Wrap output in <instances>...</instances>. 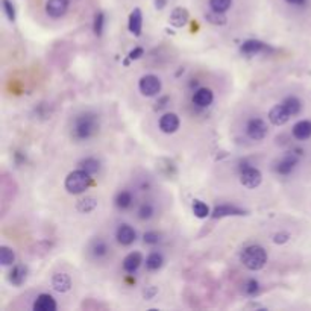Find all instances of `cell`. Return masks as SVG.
Returning a JSON list of instances; mask_svg holds the SVG:
<instances>
[{"label": "cell", "mask_w": 311, "mask_h": 311, "mask_svg": "<svg viewBox=\"0 0 311 311\" xmlns=\"http://www.w3.org/2000/svg\"><path fill=\"white\" fill-rule=\"evenodd\" d=\"M99 116L93 113H82L73 120L72 137L76 141H87L99 132Z\"/></svg>", "instance_id": "obj_1"}, {"label": "cell", "mask_w": 311, "mask_h": 311, "mask_svg": "<svg viewBox=\"0 0 311 311\" xmlns=\"http://www.w3.org/2000/svg\"><path fill=\"white\" fill-rule=\"evenodd\" d=\"M240 260L246 269L260 270L267 263V253H266L264 247L258 246V244H252V246H247L243 249Z\"/></svg>", "instance_id": "obj_2"}, {"label": "cell", "mask_w": 311, "mask_h": 311, "mask_svg": "<svg viewBox=\"0 0 311 311\" xmlns=\"http://www.w3.org/2000/svg\"><path fill=\"white\" fill-rule=\"evenodd\" d=\"M93 185V178L84 169L73 170L66 178V190L70 194H81Z\"/></svg>", "instance_id": "obj_3"}, {"label": "cell", "mask_w": 311, "mask_h": 311, "mask_svg": "<svg viewBox=\"0 0 311 311\" xmlns=\"http://www.w3.org/2000/svg\"><path fill=\"white\" fill-rule=\"evenodd\" d=\"M261 181H263V175H261L260 170L246 164V163L241 164V167H240V182H241L243 187L256 188L258 185L261 184Z\"/></svg>", "instance_id": "obj_4"}, {"label": "cell", "mask_w": 311, "mask_h": 311, "mask_svg": "<svg viewBox=\"0 0 311 311\" xmlns=\"http://www.w3.org/2000/svg\"><path fill=\"white\" fill-rule=\"evenodd\" d=\"M140 93L146 97H153L161 91V81L155 75H146L140 79L138 84Z\"/></svg>", "instance_id": "obj_5"}, {"label": "cell", "mask_w": 311, "mask_h": 311, "mask_svg": "<svg viewBox=\"0 0 311 311\" xmlns=\"http://www.w3.org/2000/svg\"><path fill=\"white\" fill-rule=\"evenodd\" d=\"M269 129H267V125L263 119H250L247 122V126H246V134L250 140H255V141H260V140H264L266 135H267Z\"/></svg>", "instance_id": "obj_6"}, {"label": "cell", "mask_w": 311, "mask_h": 311, "mask_svg": "<svg viewBox=\"0 0 311 311\" xmlns=\"http://www.w3.org/2000/svg\"><path fill=\"white\" fill-rule=\"evenodd\" d=\"M297 161H299V155L296 152H288L275 164V172L279 175H284V176L290 175L294 170V167L297 166Z\"/></svg>", "instance_id": "obj_7"}, {"label": "cell", "mask_w": 311, "mask_h": 311, "mask_svg": "<svg viewBox=\"0 0 311 311\" xmlns=\"http://www.w3.org/2000/svg\"><path fill=\"white\" fill-rule=\"evenodd\" d=\"M69 11V0H47L46 13L52 19H61Z\"/></svg>", "instance_id": "obj_8"}, {"label": "cell", "mask_w": 311, "mask_h": 311, "mask_svg": "<svg viewBox=\"0 0 311 311\" xmlns=\"http://www.w3.org/2000/svg\"><path fill=\"white\" fill-rule=\"evenodd\" d=\"M193 103L199 108H206L210 107L213 100H214V94L210 88H197L194 93H193V97H191Z\"/></svg>", "instance_id": "obj_9"}, {"label": "cell", "mask_w": 311, "mask_h": 311, "mask_svg": "<svg viewBox=\"0 0 311 311\" xmlns=\"http://www.w3.org/2000/svg\"><path fill=\"white\" fill-rule=\"evenodd\" d=\"M290 114H288V111L285 110V107L282 105H275L270 111H269V120H270V123L272 125H275V126H282V125H285L288 120H290Z\"/></svg>", "instance_id": "obj_10"}, {"label": "cell", "mask_w": 311, "mask_h": 311, "mask_svg": "<svg viewBox=\"0 0 311 311\" xmlns=\"http://www.w3.org/2000/svg\"><path fill=\"white\" fill-rule=\"evenodd\" d=\"M179 117L175 113H167L160 119V129L164 134H175L179 129Z\"/></svg>", "instance_id": "obj_11"}, {"label": "cell", "mask_w": 311, "mask_h": 311, "mask_svg": "<svg viewBox=\"0 0 311 311\" xmlns=\"http://www.w3.org/2000/svg\"><path fill=\"white\" fill-rule=\"evenodd\" d=\"M116 238H117V241H119L120 244H123V246H129V244H132V243L137 240V232L134 231L132 226L123 223V225H120V226L117 228V231H116Z\"/></svg>", "instance_id": "obj_12"}, {"label": "cell", "mask_w": 311, "mask_h": 311, "mask_svg": "<svg viewBox=\"0 0 311 311\" xmlns=\"http://www.w3.org/2000/svg\"><path fill=\"white\" fill-rule=\"evenodd\" d=\"M247 211L238 208V206L234 205H219L213 210V219H222V217H228V216H246Z\"/></svg>", "instance_id": "obj_13"}, {"label": "cell", "mask_w": 311, "mask_h": 311, "mask_svg": "<svg viewBox=\"0 0 311 311\" xmlns=\"http://www.w3.org/2000/svg\"><path fill=\"white\" fill-rule=\"evenodd\" d=\"M264 50H267V44H264L263 41H258V40H246L240 46L241 54L249 55V57L258 55V54H261V52H264Z\"/></svg>", "instance_id": "obj_14"}, {"label": "cell", "mask_w": 311, "mask_h": 311, "mask_svg": "<svg viewBox=\"0 0 311 311\" xmlns=\"http://www.w3.org/2000/svg\"><path fill=\"white\" fill-rule=\"evenodd\" d=\"M57 306L58 305H57V300L54 299V296H50L47 293H41L34 302L35 311H55Z\"/></svg>", "instance_id": "obj_15"}, {"label": "cell", "mask_w": 311, "mask_h": 311, "mask_svg": "<svg viewBox=\"0 0 311 311\" xmlns=\"http://www.w3.org/2000/svg\"><path fill=\"white\" fill-rule=\"evenodd\" d=\"M52 287H54L57 291L60 293H67L72 288V278L67 273H55L54 278H52Z\"/></svg>", "instance_id": "obj_16"}, {"label": "cell", "mask_w": 311, "mask_h": 311, "mask_svg": "<svg viewBox=\"0 0 311 311\" xmlns=\"http://www.w3.org/2000/svg\"><path fill=\"white\" fill-rule=\"evenodd\" d=\"M141 263H143V255L140 252H131L129 255L125 256V260H123V269L128 273H135L137 269L141 266Z\"/></svg>", "instance_id": "obj_17"}, {"label": "cell", "mask_w": 311, "mask_h": 311, "mask_svg": "<svg viewBox=\"0 0 311 311\" xmlns=\"http://www.w3.org/2000/svg\"><path fill=\"white\" fill-rule=\"evenodd\" d=\"M128 28H129L131 34H134L135 37H140L141 35V29H143V14H141V10L140 8H135L131 13Z\"/></svg>", "instance_id": "obj_18"}, {"label": "cell", "mask_w": 311, "mask_h": 311, "mask_svg": "<svg viewBox=\"0 0 311 311\" xmlns=\"http://www.w3.org/2000/svg\"><path fill=\"white\" fill-rule=\"evenodd\" d=\"M291 132H293V137L296 140H300V141L308 140L311 137V122L309 120H300V122H297L293 126Z\"/></svg>", "instance_id": "obj_19"}, {"label": "cell", "mask_w": 311, "mask_h": 311, "mask_svg": "<svg viewBox=\"0 0 311 311\" xmlns=\"http://www.w3.org/2000/svg\"><path fill=\"white\" fill-rule=\"evenodd\" d=\"M190 16L185 8H175L170 14V25L175 28H182L188 23Z\"/></svg>", "instance_id": "obj_20"}, {"label": "cell", "mask_w": 311, "mask_h": 311, "mask_svg": "<svg viewBox=\"0 0 311 311\" xmlns=\"http://www.w3.org/2000/svg\"><path fill=\"white\" fill-rule=\"evenodd\" d=\"M26 276H28V269L26 266L23 264H16L13 267V270L10 272V282L13 285H22L25 281H26Z\"/></svg>", "instance_id": "obj_21"}, {"label": "cell", "mask_w": 311, "mask_h": 311, "mask_svg": "<svg viewBox=\"0 0 311 311\" xmlns=\"http://www.w3.org/2000/svg\"><path fill=\"white\" fill-rule=\"evenodd\" d=\"M282 105L285 107V110L288 111V114L293 117V116H297L302 110V102L296 97V96H288L282 100Z\"/></svg>", "instance_id": "obj_22"}, {"label": "cell", "mask_w": 311, "mask_h": 311, "mask_svg": "<svg viewBox=\"0 0 311 311\" xmlns=\"http://www.w3.org/2000/svg\"><path fill=\"white\" fill-rule=\"evenodd\" d=\"M164 264V258L160 252H152L147 258H146V269L150 272H155L161 269Z\"/></svg>", "instance_id": "obj_23"}, {"label": "cell", "mask_w": 311, "mask_h": 311, "mask_svg": "<svg viewBox=\"0 0 311 311\" xmlns=\"http://www.w3.org/2000/svg\"><path fill=\"white\" fill-rule=\"evenodd\" d=\"M114 203L119 210H128L129 206L132 205V193L128 191V190H123V191H119L116 199H114Z\"/></svg>", "instance_id": "obj_24"}, {"label": "cell", "mask_w": 311, "mask_h": 311, "mask_svg": "<svg viewBox=\"0 0 311 311\" xmlns=\"http://www.w3.org/2000/svg\"><path fill=\"white\" fill-rule=\"evenodd\" d=\"M76 208H78L79 213L88 214V213H91V211H94V210L97 208V199H94V197H91V196L84 197V199H81V200L78 202Z\"/></svg>", "instance_id": "obj_25"}, {"label": "cell", "mask_w": 311, "mask_h": 311, "mask_svg": "<svg viewBox=\"0 0 311 311\" xmlns=\"http://www.w3.org/2000/svg\"><path fill=\"white\" fill-rule=\"evenodd\" d=\"M110 252V247L107 244V241H103V240H96L93 244H91V253L93 256L96 258H103V256H107Z\"/></svg>", "instance_id": "obj_26"}, {"label": "cell", "mask_w": 311, "mask_h": 311, "mask_svg": "<svg viewBox=\"0 0 311 311\" xmlns=\"http://www.w3.org/2000/svg\"><path fill=\"white\" fill-rule=\"evenodd\" d=\"M205 20L211 23V25H216V26H223L226 25V16L225 13H219V11H214L211 10L210 13L205 14Z\"/></svg>", "instance_id": "obj_27"}, {"label": "cell", "mask_w": 311, "mask_h": 311, "mask_svg": "<svg viewBox=\"0 0 311 311\" xmlns=\"http://www.w3.org/2000/svg\"><path fill=\"white\" fill-rule=\"evenodd\" d=\"M16 261V253L11 247L8 246H2L0 247V263L2 266H11Z\"/></svg>", "instance_id": "obj_28"}, {"label": "cell", "mask_w": 311, "mask_h": 311, "mask_svg": "<svg viewBox=\"0 0 311 311\" xmlns=\"http://www.w3.org/2000/svg\"><path fill=\"white\" fill-rule=\"evenodd\" d=\"M193 213L197 219H205L210 216V208L202 200H193Z\"/></svg>", "instance_id": "obj_29"}, {"label": "cell", "mask_w": 311, "mask_h": 311, "mask_svg": "<svg viewBox=\"0 0 311 311\" xmlns=\"http://www.w3.org/2000/svg\"><path fill=\"white\" fill-rule=\"evenodd\" d=\"M79 166H81V169H84L90 175H94L100 170V163L96 158H85L79 163Z\"/></svg>", "instance_id": "obj_30"}, {"label": "cell", "mask_w": 311, "mask_h": 311, "mask_svg": "<svg viewBox=\"0 0 311 311\" xmlns=\"http://www.w3.org/2000/svg\"><path fill=\"white\" fill-rule=\"evenodd\" d=\"M232 5V0H210V7L214 11L219 13H226Z\"/></svg>", "instance_id": "obj_31"}, {"label": "cell", "mask_w": 311, "mask_h": 311, "mask_svg": "<svg viewBox=\"0 0 311 311\" xmlns=\"http://www.w3.org/2000/svg\"><path fill=\"white\" fill-rule=\"evenodd\" d=\"M103 26H105V14L103 13H97L94 17V23H93V32L100 37L103 34Z\"/></svg>", "instance_id": "obj_32"}, {"label": "cell", "mask_w": 311, "mask_h": 311, "mask_svg": "<svg viewBox=\"0 0 311 311\" xmlns=\"http://www.w3.org/2000/svg\"><path fill=\"white\" fill-rule=\"evenodd\" d=\"M153 213H155V208H153V205L149 203V202L143 203L140 208H138V217L141 220H149L153 216Z\"/></svg>", "instance_id": "obj_33"}, {"label": "cell", "mask_w": 311, "mask_h": 311, "mask_svg": "<svg viewBox=\"0 0 311 311\" xmlns=\"http://www.w3.org/2000/svg\"><path fill=\"white\" fill-rule=\"evenodd\" d=\"M243 291L247 296H255L258 291H260V284H258L256 279H247L243 285Z\"/></svg>", "instance_id": "obj_34"}, {"label": "cell", "mask_w": 311, "mask_h": 311, "mask_svg": "<svg viewBox=\"0 0 311 311\" xmlns=\"http://www.w3.org/2000/svg\"><path fill=\"white\" fill-rule=\"evenodd\" d=\"M143 241L146 244H158L161 241V234L157 231H149L143 235Z\"/></svg>", "instance_id": "obj_35"}, {"label": "cell", "mask_w": 311, "mask_h": 311, "mask_svg": "<svg viewBox=\"0 0 311 311\" xmlns=\"http://www.w3.org/2000/svg\"><path fill=\"white\" fill-rule=\"evenodd\" d=\"M4 11L10 22H16V8L10 0H4Z\"/></svg>", "instance_id": "obj_36"}, {"label": "cell", "mask_w": 311, "mask_h": 311, "mask_svg": "<svg viewBox=\"0 0 311 311\" xmlns=\"http://www.w3.org/2000/svg\"><path fill=\"white\" fill-rule=\"evenodd\" d=\"M288 240H290V234H288V232H284V231L276 232V234L273 235V243H276V244H284V243H287Z\"/></svg>", "instance_id": "obj_37"}, {"label": "cell", "mask_w": 311, "mask_h": 311, "mask_svg": "<svg viewBox=\"0 0 311 311\" xmlns=\"http://www.w3.org/2000/svg\"><path fill=\"white\" fill-rule=\"evenodd\" d=\"M157 293H158V288L157 287H155V285H149V287H146L143 290V297L147 299V300H150V299H153L155 296H157Z\"/></svg>", "instance_id": "obj_38"}, {"label": "cell", "mask_w": 311, "mask_h": 311, "mask_svg": "<svg viewBox=\"0 0 311 311\" xmlns=\"http://www.w3.org/2000/svg\"><path fill=\"white\" fill-rule=\"evenodd\" d=\"M143 55H144V50H143L141 47H135L134 50H131V54H129V60L135 61V60H140Z\"/></svg>", "instance_id": "obj_39"}, {"label": "cell", "mask_w": 311, "mask_h": 311, "mask_svg": "<svg viewBox=\"0 0 311 311\" xmlns=\"http://www.w3.org/2000/svg\"><path fill=\"white\" fill-rule=\"evenodd\" d=\"M167 5V0H155V7H157V10H164Z\"/></svg>", "instance_id": "obj_40"}, {"label": "cell", "mask_w": 311, "mask_h": 311, "mask_svg": "<svg viewBox=\"0 0 311 311\" xmlns=\"http://www.w3.org/2000/svg\"><path fill=\"white\" fill-rule=\"evenodd\" d=\"M167 102H169V97H163L160 102H157V110H163Z\"/></svg>", "instance_id": "obj_41"}, {"label": "cell", "mask_w": 311, "mask_h": 311, "mask_svg": "<svg viewBox=\"0 0 311 311\" xmlns=\"http://www.w3.org/2000/svg\"><path fill=\"white\" fill-rule=\"evenodd\" d=\"M285 2L290 4V5H303L305 0H285Z\"/></svg>", "instance_id": "obj_42"}]
</instances>
